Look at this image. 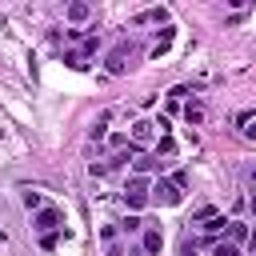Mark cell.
<instances>
[{
	"label": "cell",
	"instance_id": "2",
	"mask_svg": "<svg viewBox=\"0 0 256 256\" xmlns=\"http://www.w3.org/2000/svg\"><path fill=\"white\" fill-rule=\"evenodd\" d=\"M180 188L172 184V180H156L152 188H148V200H156V204H164V208H172V204H180Z\"/></svg>",
	"mask_w": 256,
	"mask_h": 256
},
{
	"label": "cell",
	"instance_id": "7",
	"mask_svg": "<svg viewBox=\"0 0 256 256\" xmlns=\"http://www.w3.org/2000/svg\"><path fill=\"white\" fill-rule=\"evenodd\" d=\"M164 248V236H160V228H144V256H156Z\"/></svg>",
	"mask_w": 256,
	"mask_h": 256
},
{
	"label": "cell",
	"instance_id": "4",
	"mask_svg": "<svg viewBox=\"0 0 256 256\" xmlns=\"http://www.w3.org/2000/svg\"><path fill=\"white\" fill-rule=\"evenodd\" d=\"M128 56H132V44H116V48L108 52V60H104V64H108V72H112V76L128 72Z\"/></svg>",
	"mask_w": 256,
	"mask_h": 256
},
{
	"label": "cell",
	"instance_id": "12",
	"mask_svg": "<svg viewBox=\"0 0 256 256\" xmlns=\"http://www.w3.org/2000/svg\"><path fill=\"white\" fill-rule=\"evenodd\" d=\"M20 200H24V208H32V212H40V208H44V196H40V192H32V188H28Z\"/></svg>",
	"mask_w": 256,
	"mask_h": 256
},
{
	"label": "cell",
	"instance_id": "8",
	"mask_svg": "<svg viewBox=\"0 0 256 256\" xmlns=\"http://www.w3.org/2000/svg\"><path fill=\"white\" fill-rule=\"evenodd\" d=\"M184 120L196 128V124L204 120V104H200V100H188V104H184Z\"/></svg>",
	"mask_w": 256,
	"mask_h": 256
},
{
	"label": "cell",
	"instance_id": "3",
	"mask_svg": "<svg viewBox=\"0 0 256 256\" xmlns=\"http://www.w3.org/2000/svg\"><path fill=\"white\" fill-rule=\"evenodd\" d=\"M32 224H36V232H44V236H48V232L64 228V212H60V208H40Z\"/></svg>",
	"mask_w": 256,
	"mask_h": 256
},
{
	"label": "cell",
	"instance_id": "5",
	"mask_svg": "<svg viewBox=\"0 0 256 256\" xmlns=\"http://www.w3.org/2000/svg\"><path fill=\"white\" fill-rule=\"evenodd\" d=\"M152 136H156L152 120H136V124H132V144H148Z\"/></svg>",
	"mask_w": 256,
	"mask_h": 256
},
{
	"label": "cell",
	"instance_id": "10",
	"mask_svg": "<svg viewBox=\"0 0 256 256\" xmlns=\"http://www.w3.org/2000/svg\"><path fill=\"white\" fill-rule=\"evenodd\" d=\"M240 240H248V228H244L240 220H228V244L240 248Z\"/></svg>",
	"mask_w": 256,
	"mask_h": 256
},
{
	"label": "cell",
	"instance_id": "1",
	"mask_svg": "<svg viewBox=\"0 0 256 256\" xmlns=\"http://www.w3.org/2000/svg\"><path fill=\"white\" fill-rule=\"evenodd\" d=\"M124 204H128V208H144V204H148V180H144V176L124 180Z\"/></svg>",
	"mask_w": 256,
	"mask_h": 256
},
{
	"label": "cell",
	"instance_id": "6",
	"mask_svg": "<svg viewBox=\"0 0 256 256\" xmlns=\"http://www.w3.org/2000/svg\"><path fill=\"white\" fill-rule=\"evenodd\" d=\"M164 164H168V160H156V156H144V152L132 156V168H136V172H156V168H164Z\"/></svg>",
	"mask_w": 256,
	"mask_h": 256
},
{
	"label": "cell",
	"instance_id": "19",
	"mask_svg": "<svg viewBox=\"0 0 256 256\" xmlns=\"http://www.w3.org/2000/svg\"><path fill=\"white\" fill-rule=\"evenodd\" d=\"M248 212H252V216H256V192H252V196H248Z\"/></svg>",
	"mask_w": 256,
	"mask_h": 256
},
{
	"label": "cell",
	"instance_id": "11",
	"mask_svg": "<svg viewBox=\"0 0 256 256\" xmlns=\"http://www.w3.org/2000/svg\"><path fill=\"white\" fill-rule=\"evenodd\" d=\"M88 12H92V8H88V4H80V0H76V4H68V20H76V24H80V20H88Z\"/></svg>",
	"mask_w": 256,
	"mask_h": 256
},
{
	"label": "cell",
	"instance_id": "15",
	"mask_svg": "<svg viewBox=\"0 0 256 256\" xmlns=\"http://www.w3.org/2000/svg\"><path fill=\"white\" fill-rule=\"evenodd\" d=\"M172 152H176L172 136H160V144H156V160H160V156H172Z\"/></svg>",
	"mask_w": 256,
	"mask_h": 256
},
{
	"label": "cell",
	"instance_id": "18",
	"mask_svg": "<svg viewBox=\"0 0 256 256\" xmlns=\"http://www.w3.org/2000/svg\"><path fill=\"white\" fill-rule=\"evenodd\" d=\"M240 132H244V136H248V140H256V120H248V124H244V128H240Z\"/></svg>",
	"mask_w": 256,
	"mask_h": 256
},
{
	"label": "cell",
	"instance_id": "20",
	"mask_svg": "<svg viewBox=\"0 0 256 256\" xmlns=\"http://www.w3.org/2000/svg\"><path fill=\"white\" fill-rule=\"evenodd\" d=\"M248 248H252V252H256V232H248Z\"/></svg>",
	"mask_w": 256,
	"mask_h": 256
},
{
	"label": "cell",
	"instance_id": "14",
	"mask_svg": "<svg viewBox=\"0 0 256 256\" xmlns=\"http://www.w3.org/2000/svg\"><path fill=\"white\" fill-rule=\"evenodd\" d=\"M224 228H228V220H224V216H212V220L204 224V232H208V236H220Z\"/></svg>",
	"mask_w": 256,
	"mask_h": 256
},
{
	"label": "cell",
	"instance_id": "9",
	"mask_svg": "<svg viewBox=\"0 0 256 256\" xmlns=\"http://www.w3.org/2000/svg\"><path fill=\"white\" fill-rule=\"evenodd\" d=\"M172 32H176V28H164V32L156 36V44H152V56H164V52L172 48Z\"/></svg>",
	"mask_w": 256,
	"mask_h": 256
},
{
	"label": "cell",
	"instance_id": "21",
	"mask_svg": "<svg viewBox=\"0 0 256 256\" xmlns=\"http://www.w3.org/2000/svg\"><path fill=\"white\" fill-rule=\"evenodd\" d=\"M252 180H256V172H252Z\"/></svg>",
	"mask_w": 256,
	"mask_h": 256
},
{
	"label": "cell",
	"instance_id": "17",
	"mask_svg": "<svg viewBox=\"0 0 256 256\" xmlns=\"http://www.w3.org/2000/svg\"><path fill=\"white\" fill-rule=\"evenodd\" d=\"M120 228H124V232L132 236V232H144V220H140V216H128V220H124Z\"/></svg>",
	"mask_w": 256,
	"mask_h": 256
},
{
	"label": "cell",
	"instance_id": "13",
	"mask_svg": "<svg viewBox=\"0 0 256 256\" xmlns=\"http://www.w3.org/2000/svg\"><path fill=\"white\" fill-rule=\"evenodd\" d=\"M212 216H216V208H212V204H200V208L192 212V224H208Z\"/></svg>",
	"mask_w": 256,
	"mask_h": 256
},
{
	"label": "cell",
	"instance_id": "16",
	"mask_svg": "<svg viewBox=\"0 0 256 256\" xmlns=\"http://www.w3.org/2000/svg\"><path fill=\"white\" fill-rule=\"evenodd\" d=\"M212 256H240V248L224 240V244H212Z\"/></svg>",
	"mask_w": 256,
	"mask_h": 256
}]
</instances>
